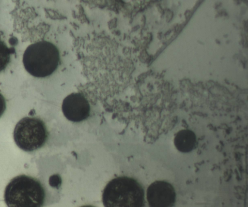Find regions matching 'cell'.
Masks as SVG:
<instances>
[{
  "label": "cell",
  "instance_id": "8",
  "mask_svg": "<svg viewBox=\"0 0 248 207\" xmlns=\"http://www.w3.org/2000/svg\"><path fill=\"white\" fill-rule=\"evenodd\" d=\"M12 49L8 47L6 44L0 40V72L5 69L10 60Z\"/></svg>",
  "mask_w": 248,
  "mask_h": 207
},
{
  "label": "cell",
  "instance_id": "3",
  "mask_svg": "<svg viewBox=\"0 0 248 207\" xmlns=\"http://www.w3.org/2000/svg\"><path fill=\"white\" fill-rule=\"evenodd\" d=\"M22 61L26 71L31 75L45 77L57 69L60 62L59 51L52 43L39 41L27 47Z\"/></svg>",
  "mask_w": 248,
  "mask_h": 207
},
{
  "label": "cell",
  "instance_id": "6",
  "mask_svg": "<svg viewBox=\"0 0 248 207\" xmlns=\"http://www.w3.org/2000/svg\"><path fill=\"white\" fill-rule=\"evenodd\" d=\"M62 109L65 117L73 122H80L90 116V106L81 93H72L63 100Z\"/></svg>",
  "mask_w": 248,
  "mask_h": 207
},
{
  "label": "cell",
  "instance_id": "1",
  "mask_svg": "<svg viewBox=\"0 0 248 207\" xmlns=\"http://www.w3.org/2000/svg\"><path fill=\"white\" fill-rule=\"evenodd\" d=\"M102 199L104 207H144V191L136 179L118 177L107 184Z\"/></svg>",
  "mask_w": 248,
  "mask_h": 207
},
{
  "label": "cell",
  "instance_id": "7",
  "mask_svg": "<svg viewBox=\"0 0 248 207\" xmlns=\"http://www.w3.org/2000/svg\"><path fill=\"white\" fill-rule=\"evenodd\" d=\"M196 142L195 133L187 129L178 132L174 138V144L176 149L183 153L191 151L196 147Z\"/></svg>",
  "mask_w": 248,
  "mask_h": 207
},
{
  "label": "cell",
  "instance_id": "5",
  "mask_svg": "<svg viewBox=\"0 0 248 207\" xmlns=\"http://www.w3.org/2000/svg\"><path fill=\"white\" fill-rule=\"evenodd\" d=\"M173 186L164 180H157L148 187L146 198L149 207H172L176 202Z\"/></svg>",
  "mask_w": 248,
  "mask_h": 207
},
{
  "label": "cell",
  "instance_id": "10",
  "mask_svg": "<svg viewBox=\"0 0 248 207\" xmlns=\"http://www.w3.org/2000/svg\"><path fill=\"white\" fill-rule=\"evenodd\" d=\"M80 207H95L92 206V205H84V206H81Z\"/></svg>",
  "mask_w": 248,
  "mask_h": 207
},
{
  "label": "cell",
  "instance_id": "2",
  "mask_svg": "<svg viewBox=\"0 0 248 207\" xmlns=\"http://www.w3.org/2000/svg\"><path fill=\"white\" fill-rule=\"evenodd\" d=\"M4 198L7 207H42L45 191L38 179L21 175L14 177L7 185Z\"/></svg>",
  "mask_w": 248,
  "mask_h": 207
},
{
  "label": "cell",
  "instance_id": "4",
  "mask_svg": "<svg viewBox=\"0 0 248 207\" xmlns=\"http://www.w3.org/2000/svg\"><path fill=\"white\" fill-rule=\"evenodd\" d=\"M13 136L16 145L21 149L32 152L44 145L48 133L45 123L41 119L26 117L16 123Z\"/></svg>",
  "mask_w": 248,
  "mask_h": 207
},
{
  "label": "cell",
  "instance_id": "9",
  "mask_svg": "<svg viewBox=\"0 0 248 207\" xmlns=\"http://www.w3.org/2000/svg\"><path fill=\"white\" fill-rule=\"evenodd\" d=\"M6 101L4 96L0 93V118L6 109Z\"/></svg>",
  "mask_w": 248,
  "mask_h": 207
}]
</instances>
